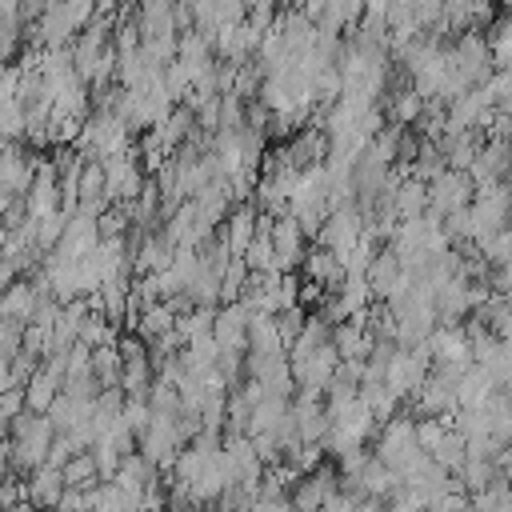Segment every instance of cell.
<instances>
[{
	"label": "cell",
	"instance_id": "obj_12",
	"mask_svg": "<svg viewBox=\"0 0 512 512\" xmlns=\"http://www.w3.org/2000/svg\"><path fill=\"white\" fill-rule=\"evenodd\" d=\"M76 452H84V448H80V444H76L68 432H56V436H52V444H48L44 464H48V468H64V460H72Z\"/></svg>",
	"mask_w": 512,
	"mask_h": 512
},
{
	"label": "cell",
	"instance_id": "obj_9",
	"mask_svg": "<svg viewBox=\"0 0 512 512\" xmlns=\"http://www.w3.org/2000/svg\"><path fill=\"white\" fill-rule=\"evenodd\" d=\"M492 392H500L496 384H492V376L480 368V364H468L464 372H460V380H456V408H484L488 404V396Z\"/></svg>",
	"mask_w": 512,
	"mask_h": 512
},
{
	"label": "cell",
	"instance_id": "obj_5",
	"mask_svg": "<svg viewBox=\"0 0 512 512\" xmlns=\"http://www.w3.org/2000/svg\"><path fill=\"white\" fill-rule=\"evenodd\" d=\"M268 244H272V264H276V272L300 268V260H304V252H308V236H304V228H300L288 212L268 220Z\"/></svg>",
	"mask_w": 512,
	"mask_h": 512
},
{
	"label": "cell",
	"instance_id": "obj_13",
	"mask_svg": "<svg viewBox=\"0 0 512 512\" xmlns=\"http://www.w3.org/2000/svg\"><path fill=\"white\" fill-rule=\"evenodd\" d=\"M248 512H292V504H288V496H252Z\"/></svg>",
	"mask_w": 512,
	"mask_h": 512
},
{
	"label": "cell",
	"instance_id": "obj_2",
	"mask_svg": "<svg viewBox=\"0 0 512 512\" xmlns=\"http://www.w3.org/2000/svg\"><path fill=\"white\" fill-rule=\"evenodd\" d=\"M416 420L412 416H392V420H384V428H380V436H376V448H372V456L388 468V472H404L416 456H420V448H416Z\"/></svg>",
	"mask_w": 512,
	"mask_h": 512
},
{
	"label": "cell",
	"instance_id": "obj_1",
	"mask_svg": "<svg viewBox=\"0 0 512 512\" xmlns=\"http://www.w3.org/2000/svg\"><path fill=\"white\" fill-rule=\"evenodd\" d=\"M52 424L40 416V412H20V416H12L8 420V432H4V440H8V464H12V472L16 476H28L32 468H40L44 464V456H48V444H52Z\"/></svg>",
	"mask_w": 512,
	"mask_h": 512
},
{
	"label": "cell",
	"instance_id": "obj_15",
	"mask_svg": "<svg viewBox=\"0 0 512 512\" xmlns=\"http://www.w3.org/2000/svg\"><path fill=\"white\" fill-rule=\"evenodd\" d=\"M356 512H384V500H356Z\"/></svg>",
	"mask_w": 512,
	"mask_h": 512
},
{
	"label": "cell",
	"instance_id": "obj_14",
	"mask_svg": "<svg viewBox=\"0 0 512 512\" xmlns=\"http://www.w3.org/2000/svg\"><path fill=\"white\" fill-rule=\"evenodd\" d=\"M12 472V464H8V440H0V480Z\"/></svg>",
	"mask_w": 512,
	"mask_h": 512
},
{
	"label": "cell",
	"instance_id": "obj_6",
	"mask_svg": "<svg viewBox=\"0 0 512 512\" xmlns=\"http://www.w3.org/2000/svg\"><path fill=\"white\" fill-rule=\"evenodd\" d=\"M300 276H304L308 284H316L320 292H336L340 280H344V264L336 260V252H328V248H320V244H308L304 260H300Z\"/></svg>",
	"mask_w": 512,
	"mask_h": 512
},
{
	"label": "cell",
	"instance_id": "obj_10",
	"mask_svg": "<svg viewBox=\"0 0 512 512\" xmlns=\"http://www.w3.org/2000/svg\"><path fill=\"white\" fill-rule=\"evenodd\" d=\"M464 456H468V452H464V440H460L452 428H444V436H440V440H436V448L428 452V460H432L436 468H444L448 476H456V472H460Z\"/></svg>",
	"mask_w": 512,
	"mask_h": 512
},
{
	"label": "cell",
	"instance_id": "obj_3",
	"mask_svg": "<svg viewBox=\"0 0 512 512\" xmlns=\"http://www.w3.org/2000/svg\"><path fill=\"white\" fill-rule=\"evenodd\" d=\"M424 192H428V216L444 220V216L464 212V208L472 204L476 184L468 180V172H452V168H444L440 176H432V180L424 184Z\"/></svg>",
	"mask_w": 512,
	"mask_h": 512
},
{
	"label": "cell",
	"instance_id": "obj_8",
	"mask_svg": "<svg viewBox=\"0 0 512 512\" xmlns=\"http://www.w3.org/2000/svg\"><path fill=\"white\" fill-rule=\"evenodd\" d=\"M60 492H64L60 468L40 464V468H32V472L24 476V496H28V504H32V508H40V512H52V508H56V500H60Z\"/></svg>",
	"mask_w": 512,
	"mask_h": 512
},
{
	"label": "cell",
	"instance_id": "obj_4",
	"mask_svg": "<svg viewBox=\"0 0 512 512\" xmlns=\"http://www.w3.org/2000/svg\"><path fill=\"white\" fill-rule=\"evenodd\" d=\"M336 488H340V472H336V464L320 460L312 472H304V476L288 488V504H292V512H320V504H324Z\"/></svg>",
	"mask_w": 512,
	"mask_h": 512
},
{
	"label": "cell",
	"instance_id": "obj_7",
	"mask_svg": "<svg viewBox=\"0 0 512 512\" xmlns=\"http://www.w3.org/2000/svg\"><path fill=\"white\" fill-rule=\"evenodd\" d=\"M400 280H404L400 260H396L388 248H376V252H372V260L364 264V284H368V296H372V300H388V296L400 288Z\"/></svg>",
	"mask_w": 512,
	"mask_h": 512
},
{
	"label": "cell",
	"instance_id": "obj_11",
	"mask_svg": "<svg viewBox=\"0 0 512 512\" xmlns=\"http://www.w3.org/2000/svg\"><path fill=\"white\" fill-rule=\"evenodd\" d=\"M60 480H64V488H92V484H100L92 452L84 448V452H76L72 460H64V468H60Z\"/></svg>",
	"mask_w": 512,
	"mask_h": 512
}]
</instances>
